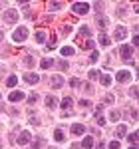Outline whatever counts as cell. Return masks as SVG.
Here are the masks:
<instances>
[{"label":"cell","instance_id":"1","mask_svg":"<svg viewBox=\"0 0 139 149\" xmlns=\"http://www.w3.org/2000/svg\"><path fill=\"white\" fill-rule=\"evenodd\" d=\"M70 8H72V12H76V14H88L90 12V4L88 2H74Z\"/></svg>","mask_w":139,"mask_h":149},{"label":"cell","instance_id":"2","mask_svg":"<svg viewBox=\"0 0 139 149\" xmlns=\"http://www.w3.org/2000/svg\"><path fill=\"white\" fill-rule=\"evenodd\" d=\"M12 38H14V42H24L26 38H28V30L26 28H18V30H14V34H12Z\"/></svg>","mask_w":139,"mask_h":149},{"label":"cell","instance_id":"3","mask_svg":"<svg viewBox=\"0 0 139 149\" xmlns=\"http://www.w3.org/2000/svg\"><path fill=\"white\" fill-rule=\"evenodd\" d=\"M115 80L119 81V84H125V81L131 80V72H129V70H119L115 74Z\"/></svg>","mask_w":139,"mask_h":149},{"label":"cell","instance_id":"4","mask_svg":"<svg viewBox=\"0 0 139 149\" xmlns=\"http://www.w3.org/2000/svg\"><path fill=\"white\" fill-rule=\"evenodd\" d=\"M4 22H6V24L18 22V12H16V10H6V12H4Z\"/></svg>","mask_w":139,"mask_h":149},{"label":"cell","instance_id":"5","mask_svg":"<svg viewBox=\"0 0 139 149\" xmlns=\"http://www.w3.org/2000/svg\"><path fill=\"white\" fill-rule=\"evenodd\" d=\"M131 52H133V48H131V46H121V48H119V54H121V58H123L125 62L131 60Z\"/></svg>","mask_w":139,"mask_h":149},{"label":"cell","instance_id":"6","mask_svg":"<svg viewBox=\"0 0 139 149\" xmlns=\"http://www.w3.org/2000/svg\"><path fill=\"white\" fill-rule=\"evenodd\" d=\"M125 36H127V30H125L123 26H117V28H115V32H113V38H115L117 42H121V40H123Z\"/></svg>","mask_w":139,"mask_h":149},{"label":"cell","instance_id":"7","mask_svg":"<svg viewBox=\"0 0 139 149\" xmlns=\"http://www.w3.org/2000/svg\"><path fill=\"white\" fill-rule=\"evenodd\" d=\"M70 131H72V135H83L85 133V127L81 125V123H74V125L70 127Z\"/></svg>","mask_w":139,"mask_h":149},{"label":"cell","instance_id":"8","mask_svg":"<svg viewBox=\"0 0 139 149\" xmlns=\"http://www.w3.org/2000/svg\"><path fill=\"white\" fill-rule=\"evenodd\" d=\"M24 81H28V84H38V81H40V76L34 74V72H28V74H24Z\"/></svg>","mask_w":139,"mask_h":149},{"label":"cell","instance_id":"9","mask_svg":"<svg viewBox=\"0 0 139 149\" xmlns=\"http://www.w3.org/2000/svg\"><path fill=\"white\" fill-rule=\"evenodd\" d=\"M30 139H32L30 131H22V133L18 135V145H26V143H30Z\"/></svg>","mask_w":139,"mask_h":149},{"label":"cell","instance_id":"10","mask_svg":"<svg viewBox=\"0 0 139 149\" xmlns=\"http://www.w3.org/2000/svg\"><path fill=\"white\" fill-rule=\"evenodd\" d=\"M52 86H54V88H64V78H62V76H58V74H56V76H52Z\"/></svg>","mask_w":139,"mask_h":149},{"label":"cell","instance_id":"11","mask_svg":"<svg viewBox=\"0 0 139 149\" xmlns=\"http://www.w3.org/2000/svg\"><path fill=\"white\" fill-rule=\"evenodd\" d=\"M34 64H36V62H34V56H30V54H28V56H24L22 66H26V68H32Z\"/></svg>","mask_w":139,"mask_h":149},{"label":"cell","instance_id":"12","mask_svg":"<svg viewBox=\"0 0 139 149\" xmlns=\"http://www.w3.org/2000/svg\"><path fill=\"white\" fill-rule=\"evenodd\" d=\"M36 42L38 44H44L46 42V32L44 30H36Z\"/></svg>","mask_w":139,"mask_h":149},{"label":"cell","instance_id":"13","mask_svg":"<svg viewBox=\"0 0 139 149\" xmlns=\"http://www.w3.org/2000/svg\"><path fill=\"white\" fill-rule=\"evenodd\" d=\"M125 133H127V127H125V125H117V129H115V137L117 139L125 137Z\"/></svg>","mask_w":139,"mask_h":149},{"label":"cell","instance_id":"14","mask_svg":"<svg viewBox=\"0 0 139 149\" xmlns=\"http://www.w3.org/2000/svg\"><path fill=\"white\" fill-rule=\"evenodd\" d=\"M8 100H10V102H20V100H24V93L22 92H12Z\"/></svg>","mask_w":139,"mask_h":149},{"label":"cell","instance_id":"15","mask_svg":"<svg viewBox=\"0 0 139 149\" xmlns=\"http://www.w3.org/2000/svg\"><path fill=\"white\" fill-rule=\"evenodd\" d=\"M58 105V100L54 97V95H48L46 97V107H56Z\"/></svg>","mask_w":139,"mask_h":149},{"label":"cell","instance_id":"16","mask_svg":"<svg viewBox=\"0 0 139 149\" xmlns=\"http://www.w3.org/2000/svg\"><path fill=\"white\" fill-rule=\"evenodd\" d=\"M72 103H74V100H72V97H64V100H62V102H60V105H62V107H64V109H68V107H72Z\"/></svg>","mask_w":139,"mask_h":149},{"label":"cell","instance_id":"17","mask_svg":"<svg viewBox=\"0 0 139 149\" xmlns=\"http://www.w3.org/2000/svg\"><path fill=\"white\" fill-rule=\"evenodd\" d=\"M99 44H101V46H109V44H111V40H109V36H105V34H99Z\"/></svg>","mask_w":139,"mask_h":149},{"label":"cell","instance_id":"18","mask_svg":"<svg viewBox=\"0 0 139 149\" xmlns=\"http://www.w3.org/2000/svg\"><path fill=\"white\" fill-rule=\"evenodd\" d=\"M92 145H93V139L90 137V135H88V137H85L83 141H81V147H83V149H90Z\"/></svg>","mask_w":139,"mask_h":149},{"label":"cell","instance_id":"19","mask_svg":"<svg viewBox=\"0 0 139 149\" xmlns=\"http://www.w3.org/2000/svg\"><path fill=\"white\" fill-rule=\"evenodd\" d=\"M72 54H74V48H72V46H64V48H62V56H64V58L72 56Z\"/></svg>","mask_w":139,"mask_h":149},{"label":"cell","instance_id":"20","mask_svg":"<svg viewBox=\"0 0 139 149\" xmlns=\"http://www.w3.org/2000/svg\"><path fill=\"white\" fill-rule=\"evenodd\" d=\"M54 139H56V141H64V139H66L64 131H62V129H56V131H54Z\"/></svg>","mask_w":139,"mask_h":149},{"label":"cell","instance_id":"21","mask_svg":"<svg viewBox=\"0 0 139 149\" xmlns=\"http://www.w3.org/2000/svg\"><path fill=\"white\" fill-rule=\"evenodd\" d=\"M42 145H44V139H36V141L30 143V149H40Z\"/></svg>","mask_w":139,"mask_h":149},{"label":"cell","instance_id":"22","mask_svg":"<svg viewBox=\"0 0 139 149\" xmlns=\"http://www.w3.org/2000/svg\"><path fill=\"white\" fill-rule=\"evenodd\" d=\"M127 139H129V143H131V145H137V131L129 133V135H127Z\"/></svg>","mask_w":139,"mask_h":149},{"label":"cell","instance_id":"23","mask_svg":"<svg viewBox=\"0 0 139 149\" xmlns=\"http://www.w3.org/2000/svg\"><path fill=\"white\" fill-rule=\"evenodd\" d=\"M80 34L85 36V38H90V36H92V30H90L88 26H81V28H80Z\"/></svg>","mask_w":139,"mask_h":149},{"label":"cell","instance_id":"24","mask_svg":"<svg viewBox=\"0 0 139 149\" xmlns=\"http://www.w3.org/2000/svg\"><path fill=\"white\" fill-rule=\"evenodd\" d=\"M16 81H18V78H16V76H8L6 84H8V88H14V86H16Z\"/></svg>","mask_w":139,"mask_h":149},{"label":"cell","instance_id":"25","mask_svg":"<svg viewBox=\"0 0 139 149\" xmlns=\"http://www.w3.org/2000/svg\"><path fill=\"white\" fill-rule=\"evenodd\" d=\"M99 81H101L104 86H109V84H111V78H109L107 74H104V76H99Z\"/></svg>","mask_w":139,"mask_h":149},{"label":"cell","instance_id":"26","mask_svg":"<svg viewBox=\"0 0 139 149\" xmlns=\"http://www.w3.org/2000/svg\"><path fill=\"white\" fill-rule=\"evenodd\" d=\"M54 66V60H50V58H46V60H42V68L46 70V68H52Z\"/></svg>","mask_w":139,"mask_h":149},{"label":"cell","instance_id":"27","mask_svg":"<svg viewBox=\"0 0 139 149\" xmlns=\"http://www.w3.org/2000/svg\"><path fill=\"white\" fill-rule=\"evenodd\" d=\"M95 121H97L99 125H105V117L101 115V111H97V113H95Z\"/></svg>","mask_w":139,"mask_h":149},{"label":"cell","instance_id":"28","mask_svg":"<svg viewBox=\"0 0 139 149\" xmlns=\"http://www.w3.org/2000/svg\"><path fill=\"white\" fill-rule=\"evenodd\" d=\"M60 6H62V2H50V4H48V10L54 12V10H58Z\"/></svg>","mask_w":139,"mask_h":149},{"label":"cell","instance_id":"29","mask_svg":"<svg viewBox=\"0 0 139 149\" xmlns=\"http://www.w3.org/2000/svg\"><path fill=\"white\" fill-rule=\"evenodd\" d=\"M56 44H58V40H56V36H52V40L46 44V48H48V50H52V48H56Z\"/></svg>","mask_w":139,"mask_h":149},{"label":"cell","instance_id":"30","mask_svg":"<svg viewBox=\"0 0 139 149\" xmlns=\"http://www.w3.org/2000/svg\"><path fill=\"white\" fill-rule=\"evenodd\" d=\"M36 102H38V93H30V95H28V103H30V105H34Z\"/></svg>","mask_w":139,"mask_h":149},{"label":"cell","instance_id":"31","mask_svg":"<svg viewBox=\"0 0 139 149\" xmlns=\"http://www.w3.org/2000/svg\"><path fill=\"white\" fill-rule=\"evenodd\" d=\"M119 117H121V113H119V111H115V109H113V111L109 113V119H111V121H117Z\"/></svg>","mask_w":139,"mask_h":149},{"label":"cell","instance_id":"32","mask_svg":"<svg viewBox=\"0 0 139 149\" xmlns=\"http://www.w3.org/2000/svg\"><path fill=\"white\" fill-rule=\"evenodd\" d=\"M97 26H99V28L104 30L105 26H107V18H97Z\"/></svg>","mask_w":139,"mask_h":149},{"label":"cell","instance_id":"33","mask_svg":"<svg viewBox=\"0 0 139 149\" xmlns=\"http://www.w3.org/2000/svg\"><path fill=\"white\" fill-rule=\"evenodd\" d=\"M80 84L81 81L78 80V78H72V80H70V86H72V88H80Z\"/></svg>","mask_w":139,"mask_h":149},{"label":"cell","instance_id":"34","mask_svg":"<svg viewBox=\"0 0 139 149\" xmlns=\"http://www.w3.org/2000/svg\"><path fill=\"white\" fill-rule=\"evenodd\" d=\"M97 60H99V54H97V52H92V54H90V62H97Z\"/></svg>","mask_w":139,"mask_h":149},{"label":"cell","instance_id":"35","mask_svg":"<svg viewBox=\"0 0 139 149\" xmlns=\"http://www.w3.org/2000/svg\"><path fill=\"white\" fill-rule=\"evenodd\" d=\"M62 32H64V34H72V26H70V24H64V26H62Z\"/></svg>","mask_w":139,"mask_h":149},{"label":"cell","instance_id":"36","mask_svg":"<svg viewBox=\"0 0 139 149\" xmlns=\"http://www.w3.org/2000/svg\"><path fill=\"white\" fill-rule=\"evenodd\" d=\"M109 149H121L119 147V141H111V143H109Z\"/></svg>","mask_w":139,"mask_h":149},{"label":"cell","instance_id":"37","mask_svg":"<svg viewBox=\"0 0 139 149\" xmlns=\"http://www.w3.org/2000/svg\"><path fill=\"white\" fill-rule=\"evenodd\" d=\"M129 93H131V97H137V86H133V88L129 90Z\"/></svg>","mask_w":139,"mask_h":149},{"label":"cell","instance_id":"38","mask_svg":"<svg viewBox=\"0 0 139 149\" xmlns=\"http://www.w3.org/2000/svg\"><path fill=\"white\" fill-rule=\"evenodd\" d=\"M58 66L62 70H68V62H66V60H62V62H58Z\"/></svg>","mask_w":139,"mask_h":149},{"label":"cell","instance_id":"39","mask_svg":"<svg viewBox=\"0 0 139 149\" xmlns=\"http://www.w3.org/2000/svg\"><path fill=\"white\" fill-rule=\"evenodd\" d=\"M95 78H99V74H97L95 70H92V72H90V80H95Z\"/></svg>","mask_w":139,"mask_h":149},{"label":"cell","instance_id":"40","mask_svg":"<svg viewBox=\"0 0 139 149\" xmlns=\"http://www.w3.org/2000/svg\"><path fill=\"white\" fill-rule=\"evenodd\" d=\"M80 105H81V107H90L92 103H90V102H88V100H85V97H83V100H81V102H80Z\"/></svg>","mask_w":139,"mask_h":149},{"label":"cell","instance_id":"41","mask_svg":"<svg viewBox=\"0 0 139 149\" xmlns=\"http://www.w3.org/2000/svg\"><path fill=\"white\" fill-rule=\"evenodd\" d=\"M83 48H90V50H92V48H93V42H92V40H85V42H83Z\"/></svg>","mask_w":139,"mask_h":149},{"label":"cell","instance_id":"42","mask_svg":"<svg viewBox=\"0 0 139 149\" xmlns=\"http://www.w3.org/2000/svg\"><path fill=\"white\" fill-rule=\"evenodd\" d=\"M93 6H95V10H97V12H101V10H104V4H101V2H95Z\"/></svg>","mask_w":139,"mask_h":149},{"label":"cell","instance_id":"43","mask_svg":"<svg viewBox=\"0 0 139 149\" xmlns=\"http://www.w3.org/2000/svg\"><path fill=\"white\" fill-rule=\"evenodd\" d=\"M105 103H113V95H111V93L105 95Z\"/></svg>","mask_w":139,"mask_h":149},{"label":"cell","instance_id":"44","mask_svg":"<svg viewBox=\"0 0 139 149\" xmlns=\"http://www.w3.org/2000/svg\"><path fill=\"white\" fill-rule=\"evenodd\" d=\"M30 123H32V125H38V119H36V115H30Z\"/></svg>","mask_w":139,"mask_h":149},{"label":"cell","instance_id":"45","mask_svg":"<svg viewBox=\"0 0 139 149\" xmlns=\"http://www.w3.org/2000/svg\"><path fill=\"white\" fill-rule=\"evenodd\" d=\"M97 149H105V145H104V141H99V143H97Z\"/></svg>","mask_w":139,"mask_h":149},{"label":"cell","instance_id":"46","mask_svg":"<svg viewBox=\"0 0 139 149\" xmlns=\"http://www.w3.org/2000/svg\"><path fill=\"white\" fill-rule=\"evenodd\" d=\"M2 111H4V105H0V113H2Z\"/></svg>","mask_w":139,"mask_h":149},{"label":"cell","instance_id":"47","mask_svg":"<svg viewBox=\"0 0 139 149\" xmlns=\"http://www.w3.org/2000/svg\"><path fill=\"white\" fill-rule=\"evenodd\" d=\"M129 149H137V145H131V147H129Z\"/></svg>","mask_w":139,"mask_h":149},{"label":"cell","instance_id":"48","mask_svg":"<svg viewBox=\"0 0 139 149\" xmlns=\"http://www.w3.org/2000/svg\"><path fill=\"white\" fill-rule=\"evenodd\" d=\"M2 38H4V34H2V32H0V40H2Z\"/></svg>","mask_w":139,"mask_h":149},{"label":"cell","instance_id":"49","mask_svg":"<svg viewBox=\"0 0 139 149\" xmlns=\"http://www.w3.org/2000/svg\"><path fill=\"white\" fill-rule=\"evenodd\" d=\"M0 6H4V2H0Z\"/></svg>","mask_w":139,"mask_h":149},{"label":"cell","instance_id":"50","mask_svg":"<svg viewBox=\"0 0 139 149\" xmlns=\"http://www.w3.org/2000/svg\"><path fill=\"white\" fill-rule=\"evenodd\" d=\"M0 149H2V141H0Z\"/></svg>","mask_w":139,"mask_h":149},{"label":"cell","instance_id":"51","mask_svg":"<svg viewBox=\"0 0 139 149\" xmlns=\"http://www.w3.org/2000/svg\"><path fill=\"white\" fill-rule=\"evenodd\" d=\"M50 149H54V147H50Z\"/></svg>","mask_w":139,"mask_h":149},{"label":"cell","instance_id":"52","mask_svg":"<svg viewBox=\"0 0 139 149\" xmlns=\"http://www.w3.org/2000/svg\"><path fill=\"white\" fill-rule=\"evenodd\" d=\"M0 97H2V95H0Z\"/></svg>","mask_w":139,"mask_h":149}]
</instances>
